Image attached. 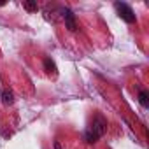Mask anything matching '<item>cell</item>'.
Listing matches in <instances>:
<instances>
[{
  "label": "cell",
  "instance_id": "5b68a950",
  "mask_svg": "<svg viewBox=\"0 0 149 149\" xmlns=\"http://www.w3.org/2000/svg\"><path fill=\"white\" fill-rule=\"evenodd\" d=\"M44 70L49 74V76H56L58 74V68H56V65H54V61L51 58H44Z\"/></svg>",
  "mask_w": 149,
  "mask_h": 149
},
{
  "label": "cell",
  "instance_id": "6da1fadb",
  "mask_svg": "<svg viewBox=\"0 0 149 149\" xmlns=\"http://www.w3.org/2000/svg\"><path fill=\"white\" fill-rule=\"evenodd\" d=\"M116 11H118V14H119V18L123 19V21H126V23H135V14H133V11H132V7L128 6V4H123V2H116Z\"/></svg>",
  "mask_w": 149,
  "mask_h": 149
},
{
  "label": "cell",
  "instance_id": "52a82bcc",
  "mask_svg": "<svg viewBox=\"0 0 149 149\" xmlns=\"http://www.w3.org/2000/svg\"><path fill=\"white\" fill-rule=\"evenodd\" d=\"M23 7H25L28 13H37V9H39L37 2H33V0H25V2H23Z\"/></svg>",
  "mask_w": 149,
  "mask_h": 149
},
{
  "label": "cell",
  "instance_id": "7a4b0ae2",
  "mask_svg": "<svg viewBox=\"0 0 149 149\" xmlns=\"http://www.w3.org/2000/svg\"><path fill=\"white\" fill-rule=\"evenodd\" d=\"M105 130H107V123H105V119H104L102 116H97V118L93 119V123H91V126H90L88 132L93 133L97 139H100V137H104Z\"/></svg>",
  "mask_w": 149,
  "mask_h": 149
},
{
  "label": "cell",
  "instance_id": "9c48e42d",
  "mask_svg": "<svg viewBox=\"0 0 149 149\" xmlns=\"http://www.w3.org/2000/svg\"><path fill=\"white\" fill-rule=\"evenodd\" d=\"M54 149H61V146H60V142H58V140L54 142Z\"/></svg>",
  "mask_w": 149,
  "mask_h": 149
},
{
  "label": "cell",
  "instance_id": "8992f818",
  "mask_svg": "<svg viewBox=\"0 0 149 149\" xmlns=\"http://www.w3.org/2000/svg\"><path fill=\"white\" fill-rule=\"evenodd\" d=\"M2 102H4V105H13L14 104V93L9 90V88H6V90H2Z\"/></svg>",
  "mask_w": 149,
  "mask_h": 149
},
{
  "label": "cell",
  "instance_id": "3957f363",
  "mask_svg": "<svg viewBox=\"0 0 149 149\" xmlns=\"http://www.w3.org/2000/svg\"><path fill=\"white\" fill-rule=\"evenodd\" d=\"M61 19L65 21V26L70 30V32H76L77 30V21H76V16L74 13L67 7H61Z\"/></svg>",
  "mask_w": 149,
  "mask_h": 149
},
{
  "label": "cell",
  "instance_id": "ba28073f",
  "mask_svg": "<svg viewBox=\"0 0 149 149\" xmlns=\"http://www.w3.org/2000/svg\"><path fill=\"white\" fill-rule=\"evenodd\" d=\"M139 102H140L142 107H147V105H149V95H147L146 90H142V91L139 93Z\"/></svg>",
  "mask_w": 149,
  "mask_h": 149
},
{
  "label": "cell",
  "instance_id": "277c9868",
  "mask_svg": "<svg viewBox=\"0 0 149 149\" xmlns=\"http://www.w3.org/2000/svg\"><path fill=\"white\" fill-rule=\"evenodd\" d=\"M44 18L47 19V21H51V23H56V21H60L61 19V7H47L46 11H44Z\"/></svg>",
  "mask_w": 149,
  "mask_h": 149
}]
</instances>
